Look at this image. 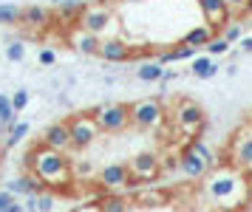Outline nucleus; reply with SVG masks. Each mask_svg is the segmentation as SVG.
Segmentation results:
<instances>
[{
  "mask_svg": "<svg viewBox=\"0 0 252 212\" xmlns=\"http://www.w3.org/2000/svg\"><path fill=\"white\" fill-rule=\"evenodd\" d=\"M204 192L213 201L216 210L235 212L244 207V201L250 198V181L247 173H241L238 167H213L210 176L204 179Z\"/></svg>",
  "mask_w": 252,
  "mask_h": 212,
  "instance_id": "1",
  "label": "nucleus"
},
{
  "mask_svg": "<svg viewBox=\"0 0 252 212\" xmlns=\"http://www.w3.org/2000/svg\"><path fill=\"white\" fill-rule=\"evenodd\" d=\"M26 170H32L37 179L43 181L46 187H51V190L68 187V181H74V176H71V161L65 158V153L51 150L46 145H40V147L26 153Z\"/></svg>",
  "mask_w": 252,
  "mask_h": 212,
  "instance_id": "2",
  "label": "nucleus"
},
{
  "mask_svg": "<svg viewBox=\"0 0 252 212\" xmlns=\"http://www.w3.org/2000/svg\"><path fill=\"white\" fill-rule=\"evenodd\" d=\"M116 11L111 9V6H105V3H94V6H85L80 14V29H85V31L96 34V37H102V40H108V37H119V26H116Z\"/></svg>",
  "mask_w": 252,
  "mask_h": 212,
  "instance_id": "3",
  "label": "nucleus"
},
{
  "mask_svg": "<svg viewBox=\"0 0 252 212\" xmlns=\"http://www.w3.org/2000/svg\"><path fill=\"white\" fill-rule=\"evenodd\" d=\"M99 133H122L130 127V108L122 105V102H108V105H99L96 111L91 113Z\"/></svg>",
  "mask_w": 252,
  "mask_h": 212,
  "instance_id": "4",
  "label": "nucleus"
},
{
  "mask_svg": "<svg viewBox=\"0 0 252 212\" xmlns=\"http://www.w3.org/2000/svg\"><path fill=\"white\" fill-rule=\"evenodd\" d=\"M173 124L179 127V133L190 136L193 139L195 133H201L207 124V113L204 108L193 99H182L176 108H173Z\"/></svg>",
  "mask_w": 252,
  "mask_h": 212,
  "instance_id": "5",
  "label": "nucleus"
},
{
  "mask_svg": "<svg viewBox=\"0 0 252 212\" xmlns=\"http://www.w3.org/2000/svg\"><path fill=\"white\" fill-rule=\"evenodd\" d=\"M164 119H167V113L159 99H139L130 105V124L139 130H159Z\"/></svg>",
  "mask_w": 252,
  "mask_h": 212,
  "instance_id": "6",
  "label": "nucleus"
},
{
  "mask_svg": "<svg viewBox=\"0 0 252 212\" xmlns=\"http://www.w3.org/2000/svg\"><path fill=\"white\" fill-rule=\"evenodd\" d=\"M229 164L252 176V124L241 127L229 145Z\"/></svg>",
  "mask_w": 252,
  "mask_h": 212,
  "instance_id": "7",
  "label": "nucleus"
},
{
  "mask_svg": "<svg viewBox=\"0 0 252 212\" xmlns=\"http://www.w3.org/2000/svg\"><path fill=\"white\" fill-rule=\"evenodd\" d=\"M68 127H71V145H74V150H85V147H91L94 142H96V136H99V127H96V122H94L91 113L71 116Z\"/></svg>",
  "mask_w": 252,
  "mask_h": 212,
  "instance_id": "8",
  "label": "nucleus"
},
{
  "mask_svg": "<svg viewBox=\"0 0 252 212\" xmlns=\"http://www.w3.org/2000/svg\"><path fill=\"white\" fill-rule=\"evenodd\" d=\"M216 167L213 161H207L201 153H195L190 145H184L182 147V153H179V170H182L187 179H193V181H204L207 176H210V170Z\"/></svg>",
  "mask_w": 252,
  "mask_h": 212,
  "instance_id": "9",
  "label": "nucleus"
},
{
  "mask_svg": "<svg viewBox=\"0 0 252 212\" xmlns=\"http://www.w3.org/2000/svg\"><path fill=\"white\" fill-rule=\"evenodd\" d=\"M130 179H139V181H150L159 176L161 170V161L156 153H150V150H145V153H136V156L130 158Z\"/></svg>",
  "mask_w": 252,
  "mask_h": 212,
  "instance_id": "10",
  "label": "nucleus"
},
{
  "mask_svg": "<svg viewBox=\"0 0 252 212\" xmlns=\"http://www.w3.org/2000/svg\"><path fill=\"white\" fill-rule=\"evenodd\" d=\"M43 145L51 147V150H60V153L74 150V145H71V127H68V122L48 124L46 130H43Z\"/></svg>",
  "mask_w": 252,
  "mask_h": 212,
  "instance_id": "11",
  "label": "nucleus"
},
{
  "mask_svg": "<svg viewBox=\"0 0 252 212\" xmlns=\"http://www.w3.org/2000/svg\"><path fill=\"white\" fill-rule=\"evenodd\" d=\"M6 190L14 192V195H20V198H29V195H40L43 190H48L43 181L37 179L32 170H26V173H20V176H14L9 184H6Z\"/></svg>",
  "mask_w": 252,
  "mask_h": 212,
  "instance_id": "12",
  "label": "nucleus"
},
{
  "mask_svg": "<svg viewBox=\"0 0 252 212\" xmlns=\"http://www.w3.org/2000/svg\"><path fill=\"white\" fill-rule=\"evenodd\" d=\"M130 167L127 164H108V167L99 173V187L108 192H114V190H122V187H127L130 184Z\"/></svg>",
  "mask_w": 252,
  "mask_h": 212,
  "instance_id": "13",
  "label": "nucleus"
},
{
  "mask_svg": "<svg viewBox=\"0 0 252 212\" xmlns=\"http://www.w3.org/2000/svg\"><path fill=\"white\" fill-rule=\"evenodd\" d=\"M130 45L122 40V37H108V40H102V45H99V57H102L105 62H127L130 60Z\"/></svg>",
  "mask_w": 252,
  "mask_h": 212,
  "instance_id": "14",
  "label": "nucleus"
},
{
  "mask_svg": "<svg viewBox=\"0 0 252 212\" xmlns=\"http://www.w3.org/2000/svg\"><path fill=\"white\" fill-rule=\"evenodd\" d=\"M198 9L204 14V20L210 23V26H216V29H221L229 17L227 0H198Z\"/></svg>",
  "mask_w": 252,
  "mask_h": 212,
  "instance_id": "15",
  "label": "nucleus"
},
{
  "mask_svg": "<svg viewBox=\"0 0 252 212\" xmlns=\"http://www.w3.org/2000/svg\"><path fill=\"white\" fill-rule=\"evenodd\" d=\"M71 45L85 57H99V45H102V37H96V34L85 31V29H77V31H71Z\"/></svg>",
  "mask_w": 252,
  "mask_h": 212,
  "instance_id": "16",
  "label": "nucleus"
},
{
  "mask_svg": "<svg viewBox=\"0 0 252 212\" xmlns=\"http://www.w3.org/2000/svg\"><path fill=\"white\" fill-rule=\"evenodd\" d=\"M216 37V26H210V23H198V26H193L190 31L184 34V45H190V48H207L210 45V40Z\"/></svg>",
  "mask_w": 252,
  "mask_h": 212,
  "instance_id": "17",
  "label": "nucleus"
},
{
  "mask_svg": "<svg viewBox=\"0 0 252 212\" xmlns=\"http://www.w3.org/2000/svg\"><path fill=\"white\" fill-rule=\"evenodd\" d=\"M48 23H51V11L46 6H26L23 9V26L26 29H46Z\"/></svg>",
  "mask_w": 252,
  "mask_h": 212,
  "instance_id": "18",
  "label": "nucleus"
},
{
  "mask_svg": "<svg viewBox=\"0 0 252 212\" xmlns=\"http://www.w3.org/2000/svg\"><path fill=\"white\" fill-rule=\"evenodd\" d=\"M57 210V195L51 190H43L40 195L26 198V212H54Z\"/></svg>",
  "mask_w": 252,
  "mask_h": 212,
  "instance_id": "19",
  "label": "nucleus"
},
{
  "mask_svg": "<svg viewBox=\"0 0 252 212\" xmlns=\"http://www.w3.org/2000/svg\"><path fill=\"white\" fill-rule=\"evenodd\" d=\"M164 65H161L159 60H148V62H142V65L136 68V79H142V82H161L164 79Z\"/></svg>",
  "mask_w": 252,
  "mask_h": 212,
  "instance_id": "20",
  "label": "nucleus"
},
{
  "mask_svg": "<svg viewBox=\"0 0 252 212\" xmlns=\"http://www.w3.org/2000/svg\"><path fill=\"white\" fill-rule=\"evenodd\" d=\"M17 122V111L12 108V96L0 93V133H9Z\"/></svg>",
  "mask_w": 252,
  "mask_h": 212,
  "instance_id": "21",
  "label": "nucleus"
},
{
  "mask_svg": "<svg viewBox=\"0 0 252 212\" xmlns=\"http://www.w3.org/2000/svg\"><path fill=\"white\" fill-rule=\"evenodd\" d=\"M190 71H193L195 77L198 79H213L218 74V65H216V60H213V57H193V60H190Z\"/></svg>",
  "mask_w": 252,
  "mask_h": 212,
  "instance_id": "22",
  "label": "nucleus"
},
{
  "mask_svg": "<svg viewBox=\"0 0 252 212\" xmlns=\"http://www.w3.org/2000/svg\"><path fill=\"white\" fill-rule=\"evenodd\" d=\"M195 57V48H190V45H179V48H170V51H161L156 60H159L161 65H167V62H182V60H193Z\"/></svg>",
  "mask_w": 252,
  "mask_h": 212,
  "instance_id": "23",
  "label": "nucleus"
},
{
  "mask_svg": "<svg viewBox=\"0 0 252 212\" xmlns=\"http://www.w3.org/2000/svg\"><path fill=\"white\" fill-rule=\"evenodd\" d=\"M57 3V14H60V20H80V14L82 9H85V3H80V0H54Z\"/></svg>",
  "mask_w": 252,
  "mask_h": 212,
  "instance_id": "24",
  "label": "nucleus"
},
{
  "mask_svg": "<svg viewBox=\"0 0 252 212\" xmlns=\"http://www.w3.org/2000/svg\"><path fill=\"white\" fill-rule=\"evenodd\" d=\"M23 23V9L14 3H0V26H20Z\"/></svg>",
  "mask_w": 252,
  "mask_h": 212,
  "instance_id": "25",
  "label": "nucleus"
},
{
  "mask_svg": "<svg viewBox=\"0 0 252 212\" xmlns=\"http://www.w3.org/2000/svg\"><path fill=\"white\" fill-rule=\"evenodd\" d=\"M29 130H32V127H29V122H14V127L6 133V139H3V147H6V150H14V147H17L26 136H29Z\"/></svg>",
  "mask_w": 252,
  "mask_h": 212,
  "instance_id": "26",
  "label": "nucleus"
},
{
  "mask_svg": "<svg viewBox=\"0 0 252 212\" xmlns=\"http://www.w3.org/2000/svg\"><path fill=\"white\" fill-rule=\"evenodd\" d=\"M102 212H127V198H122V195H108V198H102Z\"/></svg>",
  "mask_w": 252,
  "mask_h": 212,
  "instance_id": "27",
  "label": "nucleus"
},
{
  "mask_svg": "<svg viewBox=\"0 0 252 212\" xmlns=\"http://www.w3.org/2000/svg\"><path fill=\"white\" fill-rule=\"evenodd\" d=\"M91 173H94V164H91V161H82V158H74V161H71V176H74L77 181L91 179Z\"/></svg>",
  "mask_w": 252,
  "mask_h": 212,
  "instance_id": "28",
  "label": "nucleus"
},
{
  "mask_svg": "<svg viewBox=\"0 0 252 212\" xmlns=\"http://www.w3.org/2000/svg\"><path fill=\"white\" fill-rule=\"evenodd\" d=\"M6 60H9V62H23L26 60V43L23 40H12V43L6 45Z\"/></svg>",
  "mask_w": 252,
  "mask_h": 212,
  "instance_id": "29",
  "label": "nucleus"
},
{
  "mask_svg": "<svg viewBox=\"0 0 252 212\" xmlns=\"http://www.w3.org/2000/svg\"><path fill=\"white\" fill-rule=\"evenodd\" d=\"M229 48H232V43L224 40V34H216V37L210 40V45H207V54L210 57H221V54H227Z\"/></svg>",
  "mask_w": 252,
  "mask_h": 212,
  "instance_id": "30",
  "label": "nucleus"
},
{
  "mask_svg": "<svg viewBox=\"0 0 252 212\" xmlns=\"http://www.w3.org/2000/svg\"><path fill=\"white\" fill-rule=\"evenodd\" d=\"M136 201L139 207H161V204H167V195L164 192H142Z\"/></svg>",
  "mask_w": 252,
  "mask_h": 212,
  "instance_id": "31",
  "label": "nucleus"
},
{
  "mask_svg": "<svg viewBox=\"0 0 252 212\" xmlns=\"http://www.w3.org/2000/svg\"><path fill=\"white\" fill-rule=\"evenodd\" d=\"M26 105H29V91H26V88L14 91V93H12V108L20 113V111H26Z\"/></svg>",
  "mask_w": 252,
  "mask_h": 212,
  "instance_id": "32",
  "label": "nucleus"
},
{
  "mask_svg": "<svg viewBox=\"0 0 252 212\" xmlns=\"http://www.w3.org/2000/svg\"><path fill=\"white\" fill-rule=\"evenodd\" d=\"M221 34H224V40H227V43H238L241 37H244V31H241L238 23H229V26H227Z\"/></svg>",
  "mask_w": 252,
  "mask_h": 212,
  "instance_id": "33",
  "label": "nucleus"
},
{
  "mask_svg": "<svg viewBox=\"0 0 252 212\" xmlns=\"http://www.w3.org/2000/svg\"><path fill=\"white\" fill-rule=\"evenodd\" d=\"M37 60H40V65H54V62H57V51H54V48H43Z\"/></svg>",
  "mask_w": 252,
  "mask_h": 212,
  "instance_id": "34",
  "label": "nucleus"
},
{
  "mask_svg": "<svg viewBox=\"0 0 252 212\" xmlns=\"http://www.w3.org/2000/svg\"><path fill=\"white\" fill-rule=\"evenodd\" d=\"M17 201V195L14 192H9V190H0V210H6L9 204H14Z\"/></svg>",
  "mask_w": 252,
  "mask_h": 212,
  "instance_id": "35",
  "label": "nucleus"
},
{
  "mask_svg": "<svg viewBox=\"0 0 252 212\" xmlns=\"http://www.w3.org/2000/svg\"><path fill=\"white\" fill-rule=\"evenodd\" d=\"M229 11H247V0H227Z\"/></svg>",
  "mask_w": 252,
  "mask_h": 212,
  "instance_id": "36",
  "label": "nucleus"
},
{
  "mask_svg": "<svg viewBox=\"0 0 252 212\" xmlns=\"http://www.w3.org/2000/svg\"><path fill=\"white\" fill-rule=\"evenodd\" d=\"M238 45H241V51H244V54H252V37H241Z\"/></svg>",
  "mask_w": 252,
  "mask_h": 212,
  "instance_id": "37",
  "label": "nucleus"
},
{
  "mask_svg": "<svg viewBox=\"0 0 252 212\" xmlns=\"http://www.w3.org/2000/svg\"><path fill=\"white\" fill-rule=\"evenodd\" d=\"M74 212H102V207H99V204H82V207H77Z\"/></svg>",
  "mask_w": 252,
  "mask_h": 212,
  "instance_id": "38",
  "label": "nucleus"
},
{
  "mask_svg": "<svg viewBox=\"0 0 252 212\" xmlns=\"http://www.w3.org/2000/svg\"><path fill=\"white\" fill-rule=\"evenodd\" d=\"M0 212H26V204L14 201V204H9V207H6V210H0Z\"/></svg>",
  "mask_w": 252,
  "mask_h": 212,
  "instance_id": "39",
  "label": "nucleus"
},
{
  "mask_svg": "<svg viewBox=\"0 0 252 212\" xmlns=\"http://www.w3.org/2000/svg\"><path fill=\"white\" fill-rule=\"evenodd\" d=\"M247 14H252V0H247Z\"/></svg>",
  "mask_w": 252,
  "mask_h": 212,
  "instance_id": "40",
  "label": "nucleus"
},
{
  "mask_svg": "<svg viewBox=\"0 0 252 212\" xmlns=\"http://www.w3.org/2000/svg\"><path fill=\"white\" fill-rule=\"evenodd\" d=\"M213 212H227V210H213Z\"/></svg>",
  "mask_w": 252,
  "mask_h": 212,
  "instance_id": "41",
  "label": "nucleus"
},
{
  "mask_svg": "<svg viewBox=\"0 0 252 212\" xmlns=\"http://www.w3.org/2000/svg\"><path fill=\"white\" fill-rule=\"evenodd\" d=\"M127 3H139V0H127Z\"/></svg>",
  "mask_w": 252,
  "mask_h": 212,
  "instance_id": "42",
  "label": "nucleus"
}]
</instances>
